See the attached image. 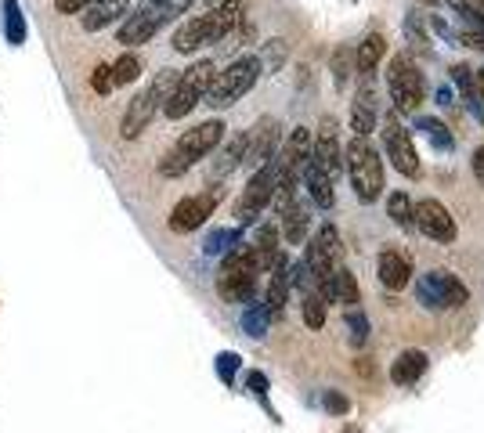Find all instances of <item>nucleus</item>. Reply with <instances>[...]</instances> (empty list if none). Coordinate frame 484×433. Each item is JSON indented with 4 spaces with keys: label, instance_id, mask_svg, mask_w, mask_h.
I'll use <instances>...</instances> for the list:
<instances>
[{
    "label": "nucleus",
    "instance_id": "obj_1",
    "mask_svg": "<svg viewBox=\"0 0 484 433\" xmlns=\"http://www.w3.org/2000/svg\"><path fill=\"white\" fill-rule=\"evenodd\" d=\"M195 0H138V4L123 15L120 29H116V40L127 43V47H138V43H148L163 26H171L174 19H181Z\"/></svg>",
    "mask_w": 484,
    "mask_h": 433
},
{
    "label": "nucleus",
    "instance_id": "obj_2",
    "mask_svg": "<svg viewBox=\"0 0 484 433\" xmlns=\"http://www.w3.org/2000/svg\"><path fill=\"white\" fill-rule=\"evenodd\" d=\"M225 141V123L221 120H206L192 130H185L174 148L159 159V177H181L185 170H192L199 159H206L213 148H218Z\"/></svg>",
    "mask_w": 484,
    "mask_h": 433
},
{
    "label": "nucleus",
    "instance_id": "obj_3",
    "mask_svg": "<svg viewBox=\"0 0 484 433\" xmlns=\"http://www.w3.org/2000/svg\"><path fill=\"white\" fill-rule=\"evenodd\" d=\"M239 15H242V4H225V8H210L206 15L188 19L174 33V51L178 54H195V51H202L210 43H221L239 26Z\"/></svg>",
    "mask_w": 484,
    "mask_h": 433
},
{
    "label": "nucleus",
    "instance_id": "obj_4",
    "mask_svg": "<svg viewBox=\"0 0 484 433\" xmlns=\"http://www.w3.org/2000/svg\"><path fill=\"white\" fill-rule=\"evenodd\" d=\"M344 170H347L354 199L361 206H372L376 199L384 195V159H380V152L369 145V138H354L344 148Z\"/></svg>",
    "mask_w": 484,
    "mask_h": 433
},
{
    "label": "nucleus",
    "instance_id": "obj_5",
    "mask_svg": "<svg viewBox=\"0 0 484 433\" xmlns=\"http://www.w3.org/2000/svg\"><path fill=\"white\" fill-rule=\"evenodd\" d=\"M257 80H260L257 54H242V59H235L228 69L213 73L202 105H210V108H228V105H235L242 94H250V91L257 87Z\"/></svg>",
    "mask_w": 484,
    "mask_h": 433
},
{
    "label": "nucleus",
    "instance_id": "obj_6",
    "mask_svg": "<svg viewBox=\"0 0 484 433\" xmlns=\"http://www.w3.org/2000/svg\"><path fill=\"white\" fill-rule=\"evenodd\" d=\"M174 80H178V73H174V69H163L145 91H138V94L131 98L127 113H123V123H120V134H123L127 141L141 138V130L155 120V113L163 108V101H167V94H171V87H174Z\"/></svg>",
    "mask_w": 484,
    "mask_h": 433
},
{
    "label": "nucleus",
    "instance_id": "obj_7",
    "mask_svg": "<svg viewBox=\"0 0 484 433\" xmlns=\"http://www.w3.org/2000/svg\"><path fill=\"white\" fill-rule=\"evenodd\" d=\"M257 275H260V264H257V256H253V249L250 246H235V249H228V256H225V264H221V275H218V293H221V300H228V303H246L250 296H253V289H257Z\"/></svg>",
    "mask_w": 484,
    "mask_h": 433
},
{
    "label": "nucleus",
    "instance_id": "obj_8",
    "mask_svg": "<svg viewBox=\"0 0 484 433\" xmlns=\"http://www.w3.org/2000/svg\"><path fill=\"white\" fill-rule=\"evenodd\" d=\"M213 73H218V69H213L210 59H199V62H192L185 73H178V80H174V87H171V94H167V101H163V116H167V120H185L195 105H202Z\"/></svg>",
    "mask_w": 484,
    "mask_h": 433
},
{
    "label": "nucleus",
    "instance_id": "obj_9",
    "mask_svg": "<svg viewBox=\"0 0 484 433\" xmlns=\"http://www.w3.org/2000/svg\"><path fill=\"white\" fill-rule=\"evenodd\" d=\"M387 91L394 101V113L398 116H416V108L426 98V80L419 73V66L412 62V54H394L391 66H387Z\"/></svg>",
    "mask_w": 484,
    "mask_h": 433
},
{
    "label": "nucleus",
    "instance_id": "obj_10",
    "mask_svg": "<svg viewBox=\"0 0 484 433\" xmlns=\"http://www.w3.org/2000/svg\"><path fill=\"white\" fill-rule=\"evenodd\" d=\"M376 127H380V134H384V148H387V159L394 162V170L405 174V177H419V152H416V141L405 130L401 116L391 108Z\"/></svg>",
    "mask_w": 484,
    "mask_h": 433
},
{
    "label": "nucleus",
    "instance_id": "obj_11",
    "mask_svg": "<svg viewBox=\"0 0 484 433\" xmlns=\"http://www.w3.org/2000/svg\"><path fill=\"white\" fill-rule=\"evenodd\" d=\"M416 296L423 300L426 311H456L466 303V286L452 275V271H426L416 282Z\"/></svg>",
    "mask_w": 484,
    "mask_h": 433
},
{
    "label": "nucleus",
    "instance_id": "obj_12",
    "mask_svg": "<svg viewBox=\"0 0 484 433\" xmlns=\"http://www.w3.org/2000/svg\"><path fill=\"white\" fill-rule=\"evenodd\" d=\"M272 195H275V159H267L264 167L253 170V177L246 181L239 202H235V216H239V224H253L257 216L272 206Z\"/></svg>",
    "mask_w": 484,
    "mask_h": 433
},
{
    "label": "nucleus",
    "instance_id": "obj_13",
    "mask_svg": "<svg viewBox=\"0 0 484 433\" xmlns=\"http://www.w3.org/2000/svg\"><path fill=\"white\" fill-rule=\"evenodd\" d=\"M304 264H307V271L314 275L318 289L326 286L329 271H333L337 264H344V246H340V232H337L333 224H321V228H318V232L311 235V242H307V253H304Z\"/></svg>",
    "mask_w": 484,
    "mask_h": 433
},
{
    "label": "nucleus",
    "instance_id": "obj_14",
    "mask_svg": "<svg viewBox=\"0 0 484 433\" xmlns=\"http://www.w3.org/2000/svg\"><path fill=\"white\" fill-rule=\"evenodd\" d=\"M218 202H221V192H218V188H210V192H199V195L181 199V202L171 209L167 228H171L174 235H188V232L202 228V224L210 221V216H213V209H218Z\"/></svg>",
    "mask_w": 484,
    "mask_h": 433
},
{
    "label": "nucleus",
    "instance_id": "obj_15",
    "mask_svg": "<svg viewBox=\"0 0 484 433\" xmlns=\"http://www.w3.org/2000/svg\"><path fill=\"white\" fill-rule=\"evenodd\" d=\"M412 216H416V228L426 235V239H434L441 246H452L459 239V228H456V216L448 213L445 202L438 199H419L412 206Z\"/></svg>",
    "mask_w": 484,
    "mask_h": 433
},
{
    "label": "nucleus",
    "instance_id": "obj_16",
    "mask_svg": "<svg viewBox=\"0 0 484 433\" xmlns=\"http://www.w3.org/2000/svg\"><path fill=\"white\" fill-rule=\"evenodd\" d=\"M314 167L326 174V177H340V170H344V148H340V141H337V120L333 116H326L321 120V127H318V138H311V155H307Z\"/></svg>",
    "mask_w": 484,
    "mask_h": 433
},
{
    "label": "nucleus",
    "instance_id": "obj_17",
    "mask_svg": "<svg viewBox=\"0 0 484 433\" xmlns=\"http://www.w3.org/2000/svg\"><path fill=\"white\" fill-rule=\"evenodd\" d=\"M282 127H279V120H272V116H260L250 130H246V162L257 170V167H264L267 159H275L279 155V145H282V134H279Z\"/></svg>",
    "mask_w": 484,
    "mask_h": 433
},
{
    "label": "nucleus",
    "instance_id": "obj_18",
    "mask_svg": "<svg viewBox=\"0 0 484 433\" xmlns=\"http://www.w3.org/2000/svg\"><path fill=\"white\" fill-rule=\"evenodd\" d=\"M380 123V101H376V87H372V76H361V87L351 101V130L354 138H369Z\"/></svg>",
    "mask_w": 484,
    "mask_h": 433
},
{
    "label": "nucleus",
    "instance_id": "obj_19",
    "mask_svg": "<svg viewBox=\"0 0 484 433\" xmlns=\"http://www.w3.org/2000/svg\"><path fill=\"white\" fill-rule=\"evenodd\" d=\"M127 8H131V0H91V4L83 8V15H80V26L87 33L109 29L127 15Z\"/></svg>",
    "mask_w": 484,
    "mask_h": 433
},
{
    "label": "nucleus",
    "instance_id": "obj_20",
    "mask_svg": "<svg viewBox=\"0 0 484 433\" xmlns=\"http://www.w3.org/2000/svg\"><path fill=\"white\" fill-rule=\"evenodd\" d=\"M321 293H326V300H333V303H340V307H354V303H361L358 279L351 275V271H347L344 264H337V267L329 271V279H326V286H321Z\"/></svg>",
    "mask_w": 484,
    "mask_h": 433
},
{
    "label": "nucleus",
    "instance_id": "obj_21",
    "mask_svg": "<svg viewBox=\"0 0 484 433\" xmlns=\"http://www.w3.org/2000/svg\"><path fill=\"white\" fill-rule=\"evenodd\" d=\"M286 296H290V260L282 256L272 267V282H267V296H264V311L272 321H279L286 314Z\"/></svg>",
    "mask_w": 484,
    "mask_h": 433
},
{
    "label": "nucleus",
    "instance_id": "obj_22",
    "mask_svg": "<svg viewBox=\"0 0 484 433\" xmlns=\"http://www.w3.org/2000/svg\"><path fill=\"white\" fill-rule=\"evenodd\" d=\"M376 275H380V286H384V289L398 293V289H405V286H409L412 267H409V260H405L401 253L384 249V253H380V260H376Z\"/></svg>",
    "mask_w": 484,
    "mask_h": 433
},
{
    "label": "nucleus",
    "instance_id": "obj_23",
    "mask_svg": "<svg viewBox=\"0 0 484 433\" xmlns=\"http://www.w3.org/2000/svg\"><path fill=\"white\" fill-rule=\"evenodd\" d=\"M250 249H253V256H257L260 271H272V267L282 260L279 228H275V224H260V228H257V235H253V242H250Z\"/></svg>",
    "mask_w": 484,
    "mask_h": 433
},
{
    "label": "nucleus",
    "instance_id": "obj_24",
    "mask_svg": "<svg viewBox=\"0 0 484 433\" xmlns=\"http://www.w3.org/2000/svg\"><path fill=\"white\" fill-rule=\"evenodd\" d=\"M384 54H387V40L380 33H369L358 47H354V73L358 76H372L376 66L384 62Z\"/></svg>",
    "mask_w": 484,
    "mask_h": 433
},
{
    "label": "nucleus",
    "instance_id": "obj_25",
    "mask_svg": "<svg viewBox=\"0 0 484 433\" xmlns=\"http://www.w3.org/2000/svg\"><path fill=\"white\" fill-rule=\"evenodd\" d=\"M300 177H304V185H307V192H311V202H314V206H321V209H333V202H337L333 177L321 174L311 159L304 162V174H300Z\"/></svg>",
    "mask_w": 484,
    "mask_h": 433
},
{
    "label": "nucleus",
    "instance_id": "obj_26",
    "mask_svg": "<svg viewBox=\"0 0 484 433\" xmlns=\"http://www.w3.org/2000/svg\"><path fill=\"white\" fill-rule=\"evenodd\" d=\"M307 228H311V209H307L300 199H293V202L282 209V235H286V242H290V246H300L304 235H307Z\"/></svg>",
    "mask_w": 484,
    "mask_h": 433
},
{
    "label": "nucleus",
    "instance_id": "obj_27",
    "mask_svg": "<svg viewBox=\"0 0 484 433\" xmlns=\"http://www.w3.org/2000/svg\"><path fill=\"white\" fill-rule=\"evenodd\" d=\"M423 372H426V354L423 350H401L398 361L391 365V379L398 387H412L416 379H423Z\"/></svg>",
    "mask_w": 484,
    "mask_h": 433
},
{
    "label": "nucleus",
    "instance_id": "obj_28",
    "mask_svg": "<svg viewBox=\"0 0 484 433\" xmlns=\"http://www.w3.org/2000/svg\"><path fill=\"white\" fill-rule=\"evenodd\" d=\"M246 141H250L246 134H235V138L218 152V159H213V177L221 181V177H228L235 167H242V162H246Z\"/></svg>",
    "mask_w": 484,
    "mask_h": 433
},
{
    "label": "nucleus",
    "instance_id": "obj_29",
    "mask_svg": "<svg viewBox=\"0 0 484 433\" xmlns=\"http://www.w3.org/2000/svg\"><path fill=\"white\" fill-rule=\"evenodd\" d=\"M452 83L459 87V98H463V105L470 108V113H473V120H480L484 123V105L477 101V87H473V69L470 66H452Z\"/></svg>",
    "mask_w": 484,
    "mask_h": 433
},
{
    "label": "nucleus",
    "instance_id": "obj_30",
    "mask_svg": "<svg viewBox=\"0 0 484 433\" xmlns=\"http://www.w3.org/2000/svg\"><path fill=\"white\" fill-rule=\"evenodd\" d=\"M416 130H419L423 138H430V145H434L438 152H452V148H456V138H452L448 127H445L441 120H434V116H419V120H416Z\"/></svg>",
    "mask_w": 484,
    "mask_h": 433
},
{
    "label": "nucleus",
    "instance_id": "obj_31",
    "mask_svg": "<svg viewBox=\"0 0 484 433\" xmlns=\"http://www.w3.org/2000/svg\"><path fill=\"white\" fill-rule=\"evenodd\" d=\"M387 213H391V221L401 228V232H416V216H412V199L405 192H394L387 199Z\"/></svg>",
    "mask_w": 484,
    "mask_h": 433
},
{
    "label": "nucleus",
    "instance_id": "obj_32",
    "mask_svg": "<svg viewBox=\"0 0 484 433\" xmlns=\"http://www.w3.org/2000/svg\"><path fill=\"white\" fill-rule=\"evenodd\" d=\"M257 62H260V73H279L282 62H286V40H279V36L267 40L257 54Z\"/></svg>",
    "mask_w": 484,
    "mask_h": 433
},
{
    "label": "nucleus",
    "instance_id": "obj_33",
    "mask_svg": "<svg viewBox=\"0 0 484 433\" xmlns=\"http://www.w3.org/2000/svg\"><path fill=\"white\" fill-rule=\"evenodd\" d=\"M4 33H8V43L15 47L26 40V19H22L19 0H4Z\"/></svg>",
    "mask_w": 484,
    "mask_h": 433
},
{
    "label": "nucleus",
    "instance_id": "obj_34",
    "mask_svg": "<svg viewBox=\"0 0 484 433\" xmlns=\"http://www.w3.org/2000/svg\"><path fill=\"white\" fill-rule=\"evenodd\" d=\"M239 242H242V232H239V228H221V232H213V235L206 239L202 253H206V256H218V253H228V249H235Z\"/></svg>",
    "mask_w": 484,
    "mask_h": 433
},
{
    "label": "nucleus",
    "instance_id": "obj_35",
    "mask_svg": "<svg viewBox=\"0 0 484 433\" xmlns=\"http://www.w3.org/2000/svg\"><path fill=\"white\" fill-rule=\"evenodd\" d=\"M141 76V59L138 54H123L113 66V87H123V83H134Z\"/></svg>",
    "mask_w": 484,
    "mask_h": 433
},
{
    "label": "nucleus",
    "instance_id": "obj_36",
    "mask_svg": "<svg viewBox=\"0 0 484 433\" xmlns=\"http://www.w3.org/2000/svg\"><path fill=\"white\" fill-rule=\"evenodd\" d=\"M452 12L466 22V26H480L484 29V0H448Z\"/></svg>",
    "mask_w": 484,
    "mask_h": 433
},
{
    "label": "nucleus",
    "instance_id": "obj_37",
    "mask_svg": "<svg viewBox=\"0 0 484 433\" xmlns=\"http://www.w3.org/2000/svg\"><path fill=\"white\" fill-rule=\"evenodd\" d=\"M267 311H264V303H253V307H246V314H242V329L253 336V340H260L264 333H267Z\"/></svg>",
    "mask_w": 484,
    "mask_h": 433
},
{
    "label": "nucleus",
    "instance_id": "obj_38",
    "mask_svg": "<svg viewBox=\"0 0 484 433\" xmlns=\"http://www.w3.org/2000/svg\"><path fill=\"white\" fill-rule=\"evenodd\" d=\"M347 340H351L354 347H361V343L369 340V318H365L361 311H354V307H351V314H347Z\"/></svg>",
    "mask_w": 484,
    "mask_h": 433
},
{
    "label": "nucleus",
    "instance_id": "obj_39",
    "mask_svg": "<svg viewBox=\"0 0 484 433\" xmlns=\"http://www.w3.org/2000/svg\"><path fill=\"white\" fill-rule=\"evenodd\" d=\"M351 66H354V51L340 47V51L333 54V76H337V87H344V83H347V76H351Z\"/></svg>",
    "mask_w": 484,
    "mask_h": 433
},
{
    "label": "nucleus",
    "instance_id": "obj_40",
    "mask_svg": "<svg viewBox=\"0 0 484 433\" xmlns=\"http://www.w3.org/2000/svg\"><path fill=\"white\" fill-rule=\"evenodd\" d=\"M91 91L94 94H113V66H98L94 73H91Z\"/></svg>",
    "mask_w": 484,
    "mask_h": 433
},
{
    "label": "nucleus",
    "instance_id": "obj_41",
    "mask_svg": "<svg viewBox=\"0 0 484 433\" xmlns=\"http://www.w3.org/2000/svg\"><path fill=\"white\" fill-rule=\"evenodd\" d=\"M405 36H409V43L412 47H426V29H423V15H409L405 19Z\"/></svg>",
    "mask_w": 484,
    "mask_h": 433
},
{
    "label": "nucleus",
    "instance_id": "obj_42",
    "mask_svg": "<svg viewBox=\"0 0 484 433\" xmlns=\"http://www.w3.org/2000/svg\"><path fill=\"white\" fill-rule=\"evenodd\" d=\"M456 40H459L463 47H470V51H484V29H480V26H463V29L456 33Z\"/></svg>",
    "mask_w": 484,
    "mask_h": 433
},
{
    "label": "nucleus",
    "instance_id": "obj_43",
    "mask_svg": "<svg viewBox=\"0 0 484 433\" xmlns=\"http://www.w3.org/2000/svg\"><path fill=\"white\" fill-rule=\"evenodd\" d=\"M235 368H239V354H232V350L218 354V375H221V383H228V387H232Z\"/></svg>",
    "mask_w": 484,
    "mask_h": 433
},
{
    "label": "nucleus",
    "instance_id": "obj_44",
    "mask_svg": "<svg viewBox=\"0 0 484 433\" xmlns=\"http://www.w3.org/2000/svg\"><path fill=\"white\" fill-rule=\"evenodd\" d=\"M321 405H326V412H333V415H347V408H351V401L344 394H337V390H329L326 398H321Z\"/></svg>",
    "mask_w": 484,
    "mask_h": 433
},
{
    "label": "nucleus",
    "instance_id": "obj_45",
    "mask_svg": "<svg viewBox=\"0 0 484 433\" xmlns=\"http://www.w3.org/2000/svg\"><path fill=\"white\" fill-rule=\"evenodd\" d=\"M87 4H91V0H55V12L59 15H80Z\"/></svg>",
    "mask_w": 484,
    "mask_h": 433
},
{
    "label": "nucleus",
    "instance_id": "obj_46",
    "mask_svg": "<svg viewBox=\"0 0 484 433\" xmlns=\"http://www.w3.org/2000/svg\"><path fill=\"white\" fill-rule=\"evenodd\" d=\"M250 390H253V394H257V398L267 405V379H264L260 372H250Z\"/></svg>",
    "mask_w": 484,
    "mask_h": 433
},
{
    "label": "nucleus",
    "instance_id": "obj_47",
    "mask_svg": "<svg viewBox=\"0 0 484 433\" xmlns=\"http://www.w3.org/2000/svg\"><path fill=\"white\" fill-rule=\"evenodd\" d=\"M473 177L480 181V188H484V145L473 152Z\"/></svg>",
    "mask_w": 484,
    "mask_h": 433
},
{
    "label": "nucleus",
    "instance_id": "obj_48",
    "mask_svg": "<svg viewBox=\"0 0 484 433\" xmlns=\"http://www.w3.org/2000/svg\"><path fill=\"white\" fill-rule=\"evenodd\" d=\"M434 98H438V105H452V87H448V83H441V87L434 91Z\"/></svg>",
    "mask_w": 484,
    "mask_h": 433
},
{
    "label": "nucleus",
    "instance_id": "obj_49",
    "mask_svg": "<svg viewBox=\"0 0 484 433\" xmlns=\"http://www.w3.org/2000/svg\"><path fill=\"white\" fill-rule=\"evenodd\" d=\"M473 87H477V101H484V66L473 69Z\"/></svg>",
    "mask_w": 484,
    "mask_h": 433
},
{
    "label": "nucleus",
    "instance_id": "obj_50",
    "mask_svg": "<svg viewBox=\"0 0 484 433\" xmlns=\"http://www.w3.org/2000/svg\"><path fill=\"white\" fill-rule=\"evenodd\" d=\"M210 8H225V4H242V0H206Z\"/></svg>",
    "mask_w": 484,
    "mask_h": 433
},
{
    "label": "nucleus",
    "instance_id": "obj_51",
    "mask_svg": "<svg viewBox=\"0 0 484 433\" xmlns=\"http://www.w3.org/2000/svg\"><path fill=\"white\" fill-rule=\"evenodd\" d=\"M423 4H441V0H423Z\"/></svg>",
    "mask_w": 484,
    "mask_h": 433
},
{
    "label": "nucleus",
    "instance_id": "obj_52",
    "mask_svg": "<svg viewBox=\"0 0 484 433\" xmlns=\"http://www.w3.org/2000/svg\"><path fill=\"white\" fill-rule=\"evenodd\" d=\"M347 433H361V429H354V426H347Z\"/></svg>",
    "mask_w": 484,
    "mask_h": 433
}]
</instances>
